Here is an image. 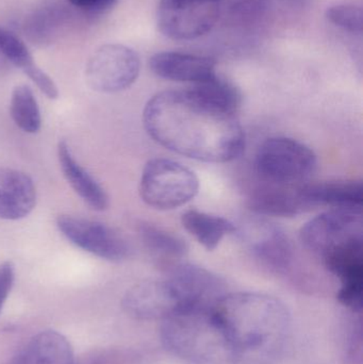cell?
Returning <instances> with one entry per match:
<instances>
[{
    "label": "cell",
    "mask_w": 363,
    "mask_h": 364,
    "mask_svg": "<svg viewBox=\"0 0 363 364\" xmlns=\"http://www.w3.org/2000/svg\"><path fill=\"white\" fill-rule=\"evenodd\" d=\"M143 123L156 142L190 159L225 164L240 157L245 149V134L237 114L211 106L190 87L151 97Z\"/></svg>",
    "instance_id": "1"
},
{
    "label": "cell",
    "mask_w": 363,
    "mask_h": 364,
    "mask_svg": "<svg viewBox=\"0 0 363 364\" xmlns=\"http://www.w3.org/2000/svg\"><path fill=\"white\" fill-rule=\"evenodd\" d=\"M215 314L232 348L234 364L274 363L291 333V316L279 299L261 293H226Z\"/></svg>",
    "instance_id": "2"
},
{
    "label": "cell",
    "mask_w": 363,
    "mask_h": 364,
    "mask_svg": "<svg viewBox=\"0 0 363 364\" xmlns=\"http://www.w3.org/2000/svg\"><path fill=\"white\" fill-rule=\"evenodd\" d=\"M166 350L189 364H234L232 348L213 308H187L162 321Z\"/></svg>",
    "instance_id": "3"
},
{
    "label": "cell",
    "mask_w": 363,
    "mask_h": 364,
    "mask_svg": "<svg viewBox=\"0 0 363 364\" xmlns=\"http://www.w3.org/2000/svg\"><path fill=\"white\" fill-rule=\"evenodd\" d=\"M200 190L193 171L170 159L157 158L147 162L140 182V195L149 207L173 210L191 201Z\"/></svg>",
    "instance_id": "4"
},
{
    "label": "cell",
    "mask_w": 363,
    "mask_h": 364,
    "mask_svg": "<svg viewBox=\"0 0 363 364\" xmlns=\"http://www.w3.org/2000/svg\"><path fill=\"white\" fill-rule=\"evenodd\" d=\"M315 168L317 156L313 149L293 139H268L256 155V172L270 184H300L315 173Z\"/></svg>",
    "instance_id": "5"
},
{
    "label": "cell",
    "mask_w": 363,
    "mask_h": 364,
    "mask_svg": "<svg viewBox=\"0 0 363 364\" xmlns=\"http://www.w3.org/2000/svg\"><path fill=\"white\" fill-rule=\"evenodd\" d=\"M229 0H160L158 27L166 38L191 41L210 32Z\"/></svg>",
    "instance_id": "6"
},
{
    "label": "cell",
    "mask_w": 363,
    "mask_h": 364,
    "mask_svg": "<svg viewBox=\"0 0 363 364\" xmlns=\"http://www.w3.org/2000/svg\"><path fill=\"white\" fill-rule=\"evenodd\" d=\"M138 53L121 44H106L94 51L85 68V79L94 91L117 93L131 87L140 74Z\"/></svg>",
    "instance_id": "7"
},
{
    "label": "cell",
    "mask_w": 363,
    "mask_h": 364,
    "mask_svg": "<svg viewBox=\"0 0 363 364\" xmlns=\"http://www.w3.org/2000/svg\"><path fill=\"white\" fill-rule=\"evenodd\" d=\"M362 209L334 208L315 216L300 229L303 245L324 256L347 242L362 239Z\"/></svg>",
    "instance_id": "8"
},
{
    "label": "cell",
    "mask_w": 363,
    "mask_h": 364,
    "mask_svg": "<svg viewBox=\"0 0 363 364\" xmlns=\"http://www.w3.org/2000/svg\"><path fill=\"white\" fill-rule=\"evenodd\" d=\"M57 227L67 241L94 256L112 262H121L129 257L127 242L102 223L60 215L57 218Z\"/></svg>",
    "instance_id": "9"
},
{
    "label": "cell",
    "mask_w": 363,
    "mask_h": 364,
    "mask_svg": "<svg viewBox=\"0 0 363 364\" xmlns=\"http://www.w3.org/2000/svg\"><path fill=\"white\" fill-rule=\"evenodd\" d=\"M237 235L249 252L272 271L283 273L291 265L293 252L285 231L266 220H251L237 227Z\"/></svg>",
    "instance_id": "10"
},
{
    "label": "cell",
    "mask_w": 363,
    "mask_h": 364,
    "mask_svg": "<svg viewBox=\"0 0 363 364\" xmlns=\"http://www.w3.org/2000/svg\"><path fill=\"white\" fill-rule=\"evenodd\" d=\"M324 263L340 280L338 299L356 314L362 310L363 239L353 240L326 252Z\"/></svg>",
    "instance_id": "11"
},
{
    "label": "cell",
    "mask_w": 363,
    "mask_h": 364,
    "mask_svg": "<svg viewBox=\"0 0 363 364\" xmlns=\"http://www.w3.org/2000/svg\"><path fill=\"white\" fill-rule=\"evenodd\" d=\"M124 310L136 320L163 321L181 309L180 299L168 278L145 280L126 292Z\"/></svg>",
    "instance_id": "12"
},
{
    "label": "cell",
    "mask_w": 363,
    "mask_h": 364,
    "mask_svg": "<svg viewBox=\"0 0 363 364\" xmlns=\"http://www.w3.org/2000/svg\"><path fill=\"white\" fill-rule=\"evenodd\" d=\"M168 279L178 294L181 309L213 308L226 294L224 282L208 269L197 265H173Z\"/></svg>",
    "instance_id": "13"
},
{
    "label": "cell",
    "mask_w": 363,
    "mask_h": 364,
    "mask_svg": "<svg viewBox=\"0 0 363 364\" xmlns=\"http://www.w3.org/2000/svg\"><path fill=\"white\" fill-rule=\"evenodd\" d=\"M149 68L160 78L192 85L204 82L217 75L215 61L211 58L177 51L156 53L149 60Z\"/></svg>",
    "instance_id": "14"
},
{
    "label": "cell",
    "mask_w": 363,
    "mask_h": 364,
    "mask_svg": "<svg viewBox=\"0 0 363 364\" xmlns=\"http://www.w3.org/2000/svg\"><path fill=\"white\" fill-rule=\"evenodd\" d=\"M72 18L67 4L60 0H46L26 15L21 28L32 44L46 46L60 38Z\"/></svg>",
    "instance_id": "15"
},
{
    "label": "cell",
    "mask_w": 363,
    "mask_h": 364,
    "mask_svg": "<svg viewBox=\"0 0 363 364\" xmlns=\"http://www.w3.org/2000/svg\"><path fill=\"white\" fill-rule=\"evenodd\" d=\"M36 205V188L31 177L21 171L0 168V218L18 220Z\"/></svg>",
    "instance_id": "16"
},
{
    "label": "cell",
    "mask_w": 363,
    "mask_h": 364,
    "mask_svg": "<svg viewBox=\"0 0 363 364\" xmlns=\"http://www.w3.org/2000/svg\"><path fill=\"white\" fill-rule=\"evenodd\" d=\"M249 205L255 213L281 218H292L311 210L303 194L302 184H270L256 191L249 198Z\"/></svg>",
    "instance_id": "17"
},
{
    "label": "cell",
    "mask_w": 363,
    "mask_h": 364,
    "mask_svg": "<svg viewBox=\"0 0 363 364\" xmlns=\"http://www.w3.org/2000/svg\"><path fill=\"white\" fill-rule=\"evenodd\" d=\"M58 159L68 184L85 203L96 211H104L109 207V196L106 191L77 162L65 141L58 145Z\"/></svg>",
    "instance_id": "18"
},
{
    "label": "cell",
    "mask_w": 363,
    "mask_h": 364,
    "mask_svg": "<svg viewBox=\"0 0 363 364\" xmlns=\"http://www.w3.org/2000/svg\"><path fill=\"white\" fill-rule=\"evenodd\" d=\"M302 190L311 209L320 205H328L332 209H362L363 186L360 181L302 184Z\"/></svg>",
    "instance_id": "19"
},
{
    "label": "cell",
    "mask_w": 363,
    "mask_h": 364,
    "mask_svg": "<svg viewBox=\"0 0 363 364\" xmlns=\"http://www.w3.org/2000/svg\"><path fill=\"white\" fill-rule=\"evenodd\" d=\"M16 364H74V350L62 333L40 331L23 348Z\"/></svg>",
    "instance_id": "20"
},
{
    "label": "cell",
    "mask_w": 363,
    "mask_h": 364,
    "mask_svg": "<svg viewBox=\"0 0 363 364\" xmlns=\"http://www.w3.org/2000/svg\"><path fill=\"white\" fill-rule=\"evenodd\" d=\"M185 230L207 250H215L226 235L236 233L237 226L227 218L189 210L181 216Z\"/></svg>",
    "instance_id": "21"
},
{
    "label": "cell",
    "mask_w": 363,
    "mask_h": 364,
    "mask_svg": "<svg viewBox=\"0 0 363 364\" xmlns=\"http://www.w3.org/2000/svg\"><path fill=\"white\" fill-rule=\"evenodd\" d=\"M139 235L147 250L159 260L174 262L188 254L187 243L181 237L151 223H141Z\"/></svg>",
    "instance_id": "22"
},
{
    "label": "cell",
    "mask_w": 363,
    "mask_h": 364,
    "mask_svg": "<svg viewBox=\"0 0 363 364\" xmlns=\"http://www.w3.org/2000/svg\"><path fill=\"white\" fill-rule=\"evenodd\" d=\"M190 89L211 106L237 114L240 108L241 93L234 83L215 75L204 82L192 85Z\"/></svg>",
    "instance_id": "23"
},
{
    "label": "cell",
    "mask_w": 363,
    "mask_h": 364,
    "mask_svg": "<svg viewBox=\"0 0 363 364\" xmlns=\"http://www.w3.org/2000/svg\"><path fill=\"white\" fill-rule=\"evenodd\" d=\"M10 112L17 127L26 134H36L42 126L40 107L28 85L15 87L11 96Z\"/></svg>",
    "instance_id": "24"
},
{
    "label": "cell",
    "mask_w": 363,
    "mask_h": 364,
    "mask_svg": "<svg viewBox=\"0 0 363 364\" xmlns=\"http://www.w3.org/2000/svg\"><path fill=\"white\" fill-rule=\"evenodd\" d=\"M272 9L273 0H234L225 12L232 25L251 29L264 23Z\"/></svg>",
    "instance_id": "25"
},
{
    "label": "cell",
    "mask_w": 363,
    "mask_h": 364,
    "mask_svg": "<svg viewBox=\"0 0 363 364\" xmlns=\"http://www.w3.org/2000/svg\"><path fill=\"white\" fill-rule=\"evenodd\" d=\"M0 55L23 73L36 65L27 45L6 28L0 27Z\"/></svg>",
    "instance_id": "26"
},
{
    "label": "cell",
    "mask_w": 363,
    "mask_h": 364,
    "mask_svg": "<svg viewBox=\"0 0 363 364\" xmlns=\"http://www.w3.org/2000/svg\"><path fill=\"white\" fill-rule=\"evenodd\" d=\"M326 18L332 25L353 34H362L363 11L362 4L349 2L330 6L326 11Z\"/></svg>",
    "instance_id": "27"
},
{
    "label": "cell",
    "mask_w": 363,
    "mask_h": 364,
    "mask_svg": "<svg viewBox=\"0 0 363 364\" xmlns=\"http://www.w3.org/2000/svg\"><path fill=\"white\" fill-rule=\"evenodd\" d=\"M25 75L49 100H57L59 96V90H58L55 81L42 68H38L36 64L29 70H26Z\"/></svg>",
    "instance_id": "28"
},
{
    "label": "cell",
    "mask_w": 363,
    "mask_h": 364,
    "mask_svg": "<svg viewBox=\"0 0 363 364\" xmlns=\"http://www.w3.org/2000/svg\"><path fill=\"white\" fill-rule=\"evenodd\" d=\"M15 282V267L11 261L0 264V314Z\"/></svg>",
    "instance_id": "29"
},
{
    "label": "cell",
    "mask_w": 363,
    "mask_h": 364,
    "mask_svg": "<svg viewBox=\"0 0 363 364\" xmlns=\"http://www.w3.org/2000/svg\"><path fill=\"white\" fill-rule=\"evenodd\" d=\"M72 8L87 14H102L117 4V0H66Z\"/></svg>",
    "instance_id": "30"
}]
</instances>
